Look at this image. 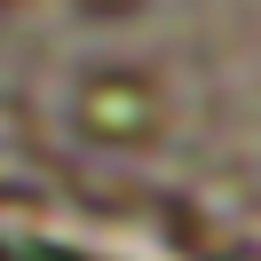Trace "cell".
Instances as JSON below:
<instances>
[{
	"mask_svg": "<svg viewBox=\"0 0 261 261\" xmlns=\"http://www.w3.org/2000/svg\"><path fill=\"white\" fill-rule=\"evenodd\" d=\"M80 135L103 150H143L166 135V95L143 71H95L80 87Z\"/></svg>",
	"mask_w": 261,
	"mask_h": 261,
	"instance_id": "1",
	"label": "cell"
},
{
	"mask_svg": "<svg viewBox=\"0 0 261 261\" xmlns=\"http://www.w3.org/2000/svg\"><path fill=\"white\" fill-rule=\"evenodd\" d=\"M87 8H103V16H127V8H143V0H87Z\"/></svg>",
	"mask_w": 261,
	"mask_h": 261,
	"instance_id": "2",
	"label": "cell"
}]
</instances>
